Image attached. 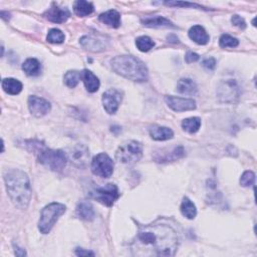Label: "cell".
I'll return each instance as SVG.
<instances>
[{"label":"cell","instance_id":"cell-38","mask_svg":"<svg viewBox=\"0 0 257 257\" xmlns=\"http://www.w3.org/2000/svg\"><path fill=\"white\" fill-rule=\"evenodd\" d=\"M75 254H77L78 256H88V255H92L94 256L95 253L92 252V251H86L83 248H77L75 249Z\"/></svg>","mask_w":257,"mask_h":257},{"label":"cell","instance_id":"cell-8","mask_svg":"<svg viewBox=\"0 0 257 257\" xmlns=\"http://www.w3.org/2000/svg\"><path fill=\"white\" fill-rule=\"evenodd\" d=\"M92 172L102 178H110L114 173V162L105 153L94 157L92 161Z\"/></svg>","mask_w":257,"mask_h":257},{"label":"cell","instance_id":"cell-14","mask_svg":"<svg viewBox=\"0 0 257 257\" xmlns=\"http://www.w3.org/2000/svg\"><path fill=\"white\" fill-rule=\"evenodd\" d=\"M185 156V150L182 146L174 147L171 150H161L159 153H156L154 160L157 163H168L177 161Z\"/></svg>","mask_w":257,"mask_h":257},{"label":"cell","instance_id":"cell-11","mask_svg":"<svg viewBox=\"0 0 257 257\" xmlns=\"http://www.w3.org/2000/svg\"><path fill=\"white\" fill-rule=\"evenodd\" d=\"M122 100H123V94L116 88H111L107 90L105 93H103L102 102L105 112L110 115L116 114L120 103H122Z\"/></svg>","mask_w":257,"mask_h":257},{"label":"cell","instance_id":"cell-21","mask_svg":"<svg viewBox=\"0 0 257 257\" xmlns=\"http://www.w3.org/2000/svg\"><path fill=\"white\" fill-rule=\"evenodd\" d=\"M80 42L86 50L89 51H94V52L102 51L105 48V45L103 44L102 40H99L92 36H84L81 38Z\"/></svg>","mask_w":257,"mask_h":257},{"label":"cell","instance_id":"cell-27","mask_svg":"<svg viewBox=\"0 0 257 257\" xmlns=\"http://www.w3.org/2000/svg\"><path fill=\"white\" fill-rule=\"evenodd\" d=\"M181 212L186 218L194 219L197 215V209H196L195 204L189 198L184 197L182 204H181Z\"/></svg>","mask_w":257,"mask_h":257},{"label":"cell","instance_id":"cell-32","mask_svg":"<svg viewBox=\"0 0 257 257\" xmlns=\"http://www.w3.org/2000/svg\"><path fill=\"white\" fill-rule=\"evenodd\" d=\"M239 44L237 38L229 35V34H223L219 39V45L223 49L226 48H236Z\"/></svg>","mask_w":257,"mask_h":257},{"label":"cell","instance_id":"cell-16","mask_svg":"<svg viewBox=\"0 0 257 257\" xmlns=\"http://www.w3.org/2000/svg\"><path fill=\"white\" fill-rule=\"evenodd\" d=\"M141 23L147 27H154V28H175L176 26L170 21L168 18H166L161 15H148L141 18Z\"/></svg>","mask_w":257,"mask_h":257},{"label":"cell","instance_id":"cell-24","mask_svg":"<svg viewBox=\"0 0 257 257\" xmlns=\"http://www.w3.org/2000/svg\"><path fill=\"white\" fill-rule=\"evenodd\" d=\"M73 10L78 17H85L92 14L95 8L92 2L86 1V0H79V1H75L73 3Z\"/></svg>","mask_w":257,"mask_h":257},{"label":"cell","instance_id":"cell-33","mask_svg":"<svg viewBox=\"0 0 257 257\" xmlns=\"http://www.w3.org/2000/svg\"><path fill=\"white\" fill-rule=\"evenodd\" d=\"M165 5L167 6H174V7H191V8H196V9H203V10H208L202 5L196 4V3H191V2H184V1H166L164 2Z\"/></svg>","mask_w":257,"mask_h":257},{"label":"cell","instance_id":"cell-7","mask_svg":"<svg viewBox=\"0 0 257 257\" xmlns=\"http://www.w3.org/2000/svg\"><path fill=\"white\" fill-rule=\"evenodd\" d=\"M90 197L104 206L112 207L119 199L120 193L118 187L115 184L110 183L90 192Z\"/></svg>","mask_w":257,"mask_h":257},{"label":"cell","instance_id":"cell-3","mask_svg":"<svg viewBox=\"0 0 257 257\" xmlns=\"http://www.w3.org/2000/svg\"><path fill=\"white\" fill-rule=\"evenodd\" d=\"M111 66L115 72L130 81L142 83L148 80L149 72L146 65L136 56L118 55L112 59Z\"/></svg>","mask_w":257,"mask_h":257},{"label":"cell","instance_id":"cell-17","mask_svg":"<svg viewBox=\"0 0 257 257\" xmlns=\"http://www.w3.org/2000/svg\"><path fill=\"white\" fill-rule=\"evenodd\" d=\"M189 37L197 44L200 45H205L209 42V35L206 33V30L204 29V27H202L201 25H194L190 28L189 30Z\"/></svg>","mask_w":257,"mask_h":257},{"label":"cell","instance_id":"cell-19","mask_svg":"<svg viewBox=\"0 0 257 257\" xmlns=\"http://www.w3.org/2000/svg\"><path fill=\"white\" fill-rule=\"evenodd\" d=\"M82 79L84 81L85 86L87 92L89 93H96L100 88V81L92 71L88 69H84L82 72Z\"/></svg>","mask_w":257,"mask_h":257},{"label":"cell","instance_id":"cell-28","mask_svg":"<svg viewBox=\"0 0 257 257\" xmlns=\"http://www.w3.org/2000/svg\"><path fill=\"white\" fill-rule=\"evenodd\" d=\"M201 127V120L197 117L185 119L182 122V128L189 134H195L199 131Z\"/></svg>","mask_w":257,"mask_h":257},{"label":"cell","instance_id":"cell-18","mask_svg":"<svg viewBox=\"0 0 257 257\" xmlns=\"http://www.w3.org/2000/svg\"><path fill=\"white\" fill-rule=\"evenodd\" d=\"M150 136L155 141H167L174 137V133L167 127L154 126L150 129Z\"/></svg>","mask_w":257,"mask_h":257},{"label":"cell","instance_id":"cell-6","mask_svg":"<svg viewBox=\"0 0 257 257\" xmlns=\"http://www.w3.org/2000/svg\"><path fill=\"white\" fill-rule=\"evenodd\" d=\"M143 156V146L137 141H128L120 145L116 152V159L123 164L132 165Z\"/></svg>","mask_w":257,"mask_h":257},{"label":"cell","instance_id":"cell-35","mask_svg":"<svg viewBox=\"0 0 257 257\" xmlns=\"http://www.w3.org/2000/svg\"><path fill=\"white\" fill-rule=\"evenodd\" d=\"M231 22H232L233 25H235V26H237V27H239L241 29H245L246 28L245 20L241 17H239V15H236V14L233 15V17H231Z\"/></svg>","mask_w":257,"mask_h":257},{"label":"cell","instance_id":"cell-23","mask_svg":"<svg viewBox=\"0 0 257 257\" xmlns=\"http://www.w3.org/2000/svg\"><path fill=\"white\" fill-rule=\"evenodd\" d=\"M1 86H2V88L6 94L13 95V96L18 95L23 87L22 84L18 80H15L12 78L4 79L1 83Z\"/></svg>","mask_w":257,"mask_h":257},{"label":"cell","instance_id":"cell-36","mask_svg":"<svg viewBox=\"0 0 257 257\" xmlns=\"http://www.w3.org/2000/svg\"><path fill=\"white\" fill-rule=\"evenodd\" d=\"M202 65L205 69H207L209 70H213L216 67V60L213 57H209V58H206L203 60Z\"/></svg>","mask_w":257,"mask_h":257},{"label":"cell","instance_id":"cell-5","mask_svg":"<svg viewBox=\"0 0 257 257\" xmlns=\"http://www.w3.org/2000/svg\"><path fill=\"white\" fill-rule=\"evenodd\" d=\"M68 161L67 154L62 150L42 149L38 153V162L52 171H62Z\"/></svg>","mask_w":257,"mask_h":257},{"label":"cell","instance_id":"cell-9","mask_svg":"<svg viewBox=\"0 0 257 257\" xmlns=\"http://www.w3.org/2000/svg\"><path fill=\"white\" fill-rule=\"evenodd\" d=\"M217 96L223 103H236L240 97V87L234 80H227L219 85Z\"/></svg>","mask_w":257,"mask_h":257},{"label":"cell","instance_id":"cell-12","mask_svg":"<svg viewBox=\"0 0 257 257\" xmlns=\"http://www.w3.org/2000/svg\"><path fill=\"white\" fill-rule=\"evenodd\" d=\"M28 109L34 117L41 118L51 111V105L47 100L36 96H30L28 98Z\"/></svg>","mask_w":257,"mask_h":257},{"label":"cell","instance_id":"cell-10","mask_svg":"<svg viewBox=\"0 0 257 257\" xmlns=\"http://www.w3.org/2000/svg\"><path fill=\"white\" fill-rule=\"evenodd\" d=\"M69 161L75 167L86 168L89 160V150L86 145L78 144L69 150L67 153Z\"/></svg>","mask_w":257,"mask_h":257},{"label":"cell","instance_id":"cell-30","mask_svg":"<svg viewBox=\"0 0 257 257\" xmlns=\"http://www.w3.org/2000/svg\"><path fill=\"white\" fill-rule=\"evenodd\" d=\"M136 45H137V48L140 51L147 52L155 47V42L151 37L144 35L137 38V40H136Z\"/></svg>","mask_w":257,"mask_h":257},{"label":"cell","instance_id":"cell-29","mask_svg":"<svg viewBox=\"0 0 257 257\" xmlns=\"http://www.w3.org/2000/svg\"><path fill=\"white\" fill-rule=\"evenodd\" d=\"M81 80H82V73L78 70H69L68 72H66L64 77L65 84L70 88L77 86Z\"/></svg>","mask_w":257,"mask_h":257},{"label":"cell","instance_id":"cell-37","mask_svg":"<svg viewBox=\"0 0 257 257\" xmlns=\"http://www.w3.org/2000/svg\"><path fill=\"white\" fill-rule=\"evenodd\" d=\"M198 59H199V55H198L197 53L192 52V51L187 52V54H186V56H185V60H186V63H187V64L196 63Z\"/></svg>","mask_w":257,"mask_h":257},{"label":"cell","instance_id":"cell-22","mask_svg":"<svg viewBox=\"0 0 257 257\" xmlns=\"http://www.w3.org/2000/svg\"><path fill=\"white\" fill-rule=\"evenodd\" d=\"M77 212H78V215L83 220H86V221H93L96 217V213H95L93 205L86 201L81 202L78 205Z\"/></svg>","mask_w":257,"mask_h":257},{"label":"cell","instance_id":"cell-39","mask_svg":"<svg viewBox=\"0 0 257 257\" xmlns=\"http://www.w3.org/2000/svg\"><path fill=\"white\" fill-rule=\"evenodd\" d=\"M14 252H15V255H17V256H25L26 255V252L24 249L18 247V246H15L14 245Z\"/></svg>","mask_w":257,"mask_h":257},{"label":"cell","instance_id":"cell-26","mask_svg":"<svg viewBox=\"0 0 257 257\" xmlns=\"http://www.w3.org/2000/svg\"><path fill=\"white\" fill-rule=\"evenodd\" d=\"M22 69L29 77H36L41 71V66L36 58H27L22 65Z\"/></svg>","mask_w":257,"mask_h":257},{"label":"cell","instance_id":"cell-34","mask_svg":"<svg viewBox=\"0 0 257 257\" xmlns=\"http://www.w3.org/2000/svg\"><path fill=\"white\" fill-rule=\"evenodd\" d=\"M255 182V174L252 171H246L240 178V184L243 187H250Z\"/></svg>","mask_w":257,"mask_h":257},{"label":"cell","instance_id":"cell-1","mask_svg":"<svg viewBox=\"0 0 257 257\" xmlns=\"http://www.w3.org/2000/svg\"><path fill=\"white\" fill-rule=\"evenodd\" d=\"M178 248V236L169 225H147L136 235L132 250L136 255L174 256Z\"/></svg>","mask_w":257,"mask_h":257},{"label":"cell","instance_id":"cell-13","mask_svg":"<svg viewBox=\"0 0 257 257\" xmlns=\"http://www.w3.org/2000/svg\"><path fill=\"white\" fill-rule=\"evenodd\" d=\"M165 102L175 112L193 111L196 109V102L193 99L178 98L173 96H166Z\"/></svg>","mask_w":257,"mask_h":257},{"label":"cell","instance_id":"cell-15","mask_svg":"<svg viewBox=\"0 0 257 257\" xmlns=\"http://www.w3.org/2000/svg\"><path fill=\"white\" fill-rule=\"evenodd\" d=\"M70 17V12L67 7H60L56 4L52 6L44 13V17L53 23H64Z\"/></svg>","mask_w":257,"mask_h":257},{"label":"cell","instance_id":"cell-4","mask_svg":"<svg viewBox=\"0 0 257 257\" xmlns=\"http://www.w3.org/2000/svg\"><path fill=\"white\" fill-rule=\"evenodd\" d=\"M67 211V206L62 203H51L45 206L40 213V219L38 221V229L42 234L51 232L55 222Z\"/></svg>","mask_w":257,"mask_h":257},{"label":"cell","instance_id":"cell-20","mask_svg":"<svg viewBox=\"0 0 257 257\" xmlns=\"http://www.w3.org/2000/svg\"><path fill=\"white\" fill-rule=\"evenodd\" d=\"M99 19L105 25L113 28H118L120 25V14L115 9H111L105 11L104 13H102Z\"/></svg>","mask_w":257,"mask_h":257},{"label":"cell","instance_id":"cell-25","mask_svg":"<svg viewBox=\"0 0 257 257\" xmlns=\"http://www.w3.org/2000/svg\"><path fill=\"white\" fill-rule=\"evenodd\" d=\"M177 90L180 94L195 95L197 93V85L191 79H181L177 84Z\"/></svg>","mask_w":257,"mask_h":257},{"label":"cell","instance_id":"cell-31","mask_svg":"<svg viewBox=\"0 0 257 257\" xmlns=\"http://www.w3.org/2000/svg\"><path fill=\"white\" fill-rule=\"evenodd\" d=\"M65 34L62 32V30L56 29V28H52L49 32V34L47 36V40L51 43H55V44H59V43H63L65 41Z\"/></svg>","mask_w":257,"mask_h":257},{"label":"cell","instance_id":"cell-2","mask_svg":"<svg viewBox=\"0 0 257 257\" xmlns=\"http://www.w3.org/2000/svg\"><path fill=\"white\" fill-rule=\"evenodd\" d=\"M5 188L12 203L23 210L32 199V186L27 174L19 169H6L3 172Z\"/></svg>","mask_w":257,"mask_h":257}]
</instances>
